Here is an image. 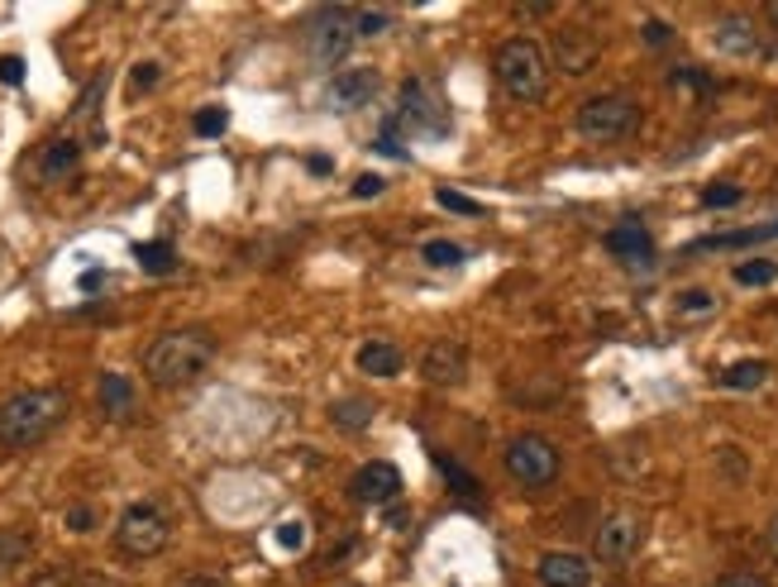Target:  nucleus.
I'll return each mask as SVG.
<instances>
[{"label":"nucleus","instance_id":"f257e3e1","mask_svg":"<svg viewBox=\"0 0 778 587\" xmlns=\"http://www.w3.org/2000/svg\"><path fill=\"white\" fill-rule=\"evenodd\" d=\"M68 391L62 387H30V391H15L10 401H0V445L5 449H30L38 445L44 435L62 425L68 415Z\"/></svg>","mask_w":778,"mask_h":587},{"label":"nucleus","instance_id":"f03ea898","mask_svg":"<svg viewBox=\"0 0 778 587\" xmlns=\"http://www.w3.org/2000/svg\"><path fill=\"white\" fill-rule=\"evenodd\" d=\"M210 363H216V339L206 330H167L158 334L143 354V373L153 377V387H191Z\"/></svg>","mask_w":778,"mask_h":587},{"label":"nucleus","instance_id":"7ed1b4c3","mask_svg":"<svg viewBox=\"0 0 778 587\" xmlns=\"http://www.w3.org/2000/svg\"><path fill=\"white\" fill-rule=\"evenodd\" d=\"M492 72L507 96L525 101V106H531V101H545V91H549V58L535 38H507L492 58Z\"/></svg>","mask_w":778,"mask_h":587},{"label":"nucleus","instance_id":"20e7f679","mask_svg":"<svg viewBox=\"0 0 778 587\" xmlns=\"http://www.w3.org/2000/svg\"><path fill=\"white\" fill-rule=\"evenodd\" d=\"M167 540H173V516H167L158 502H135L120 512V520H115V550L129 554V559L163 554Z\"/></svg>","mask_w":778,"mask_h":587},{"label":"nucleus","instance_id":"39448f33","mask_svg":"<svg viewBox=\"0 0 778 587\" xmlns=\"http://www.w3.org/2000/svg\"><path fill=\"white\" fill-rule=\"evenodd\" d=\"M578 134L592 139V143H612V139H626L630 129L640 125V106L626 96V91H606V96H592L578 106Z\"/></svg>","mask_w":778,"mask_h":587},{"label":"nucleus","instance_id":"423d86ee","mask_svg":"<svg viewBox=\"0 0 778 587\" xmlns=\"http://www.w3.org/2000/svg\"><path fill=\"white\" fill-rule=\"evenodd\" d=\"M353 38H359V24H353V10L349 5L315 10L311 24H306V54H311L315 68H335V62L349 58Z\"/></svg>","mask_w":778,"mask_h":587},{"label":"nucleus","instance_id":"0eeeda50","mask_svg":"<svg viewBox=\"0 0 778 587\" xmlns=\"http://www.w3.org/2000/svg\"><path fill=\"white\" fill-rule=\"evenodd\" d=\"M502 463H507V473L521 482V488H549L554 478H559V449L549 445L545 435H516L507 445L502 454Z\"/></svg>","mask_w":778,"mask_h":587},{"label":"nucleus","instance_id":"6e6552de","mask_svg":"<svg viewBox=\"0 0 778 587\" xmlns=\"http://www.w3.org/2000/svg\"><path fill=\"white\" fill-rule=\"evenodd\" d=\"M397 120L406 129H420V134L440 139V134H450V101L440 96V86H434V82L416 77V82L402 86V115H397Z\"/></svg>","mask_w":778,"mask_h":587},{"label":"nucleus","instance_id":"1a4fd4ad","mask_svg":"<svg viewBox=\"0 0 778 587\" xmlns=\"http://www.w3.org/2000/svg\"><path fill=\"white\" fill-rule=\"evenodd\" d=\"M640 540H645V520L636 512H612L592 535V554L602 564H626V559H636Z\"/></svg>","mask_w":778,"mask_h":587},{"label":"nucleus","instance_id":"9d476101","mask_svg":"<svg viewBox=\"0 0 778 587\" xmlns=\"http://www.w3.org/2000/svg\"><path fill=\"white\" fill-rule=\"evenodd\" d=\"M378 86H382L378 68H345V72L329 77V86H325V106L335 110V115H349V110L368 106V101L378 96Z\"/></svg>","mask_w":778,"mask_h":587},{"label":"nucleus","instance_id":"9b49d317","mask_svg":"<svg viewBox=\"0 0 778 587\" xmlns=\"http://www.w3.org/2000/svg\"><path fill=\"white\" fill-rule=\"evenodd\" d=\"M420 377L430 387H464L468 377V349L458 339H434V344L420 354Z\"/></svg>","mask_w":778,"mask_h":587},{"label":"nucleus","instance_id":"f8f14e48","mask_svg":"<svg viewBox=\"0 0 778 587\" xmlns=\"http://www.w3.org/2000/svg\"><path fill=\"white\" fill-rule=\"evenodd\" d=\"M397 492H402V473H397V463H363L359 473L349 478V497L359 502V506H392L397 502Z\"/></svg>","mask_w":778,"mask_h":587},{"label":"nucleus","instance_id":"ddd939ff","mask_svg":"<svg viewBox=\"0 0 778 587\" xmlns=\"http://www.w3.org/2000/svg\"><path fill=\"white\" fill-rule=\"evenodd\" d=\"M535 578H539V587H588L592 583V564L583 554L549 550V554H539Z\"/></svg>","mask_w":778,"mask_h":587},{"label":"nucleus","instance_id":"4468645a","mask_svg":"<svg viewBox=\"0 0 778 587\" xmlns=\"http://www.w3.org/2000/svg\"><path fill=\"white\" fill-rule=\"evenodd\" d=\"M711 44H717L727 58H759V34H755V24H750L745 15L721 20L717 30H711Z\"/></svg>","mask_w":778,"mask_h":587},{"label":"nucleus","instance_id":"2eb2a0df","mask_svg":"<svg viewBox=\"0 0 778 587\" xmlns=\"http://www.w3.org/2000/svg\"><path fill=\"white\" fill-rule=\"evenodd\" d=\"M606 249H612L616 258H626V263H650L654 239H650V230H645L640 220H622V225L606 234Z\"/></svg>","mask_w":778,"mask_h":587},{"label":"nucleus","instance_id":"dca6fc26","mask_svg":"<svg viewBox=\"0 0 778 587\" xmlns=\"http://www.w3.org/2000/svg\"><path fill=\"white\" fill-rule=\"evenodd\" d=\"M353 363H359L363 377H397L406 354L392 339H368V344H359V354H353Z\"/></svg>","mask_w":778,"mask_h":587},{"label":"nucleus","instance_id":"f3484780","mask_svg":"<svg viewBox=\"0 0 778 587\" xmlns=\"http://www.w3.org/2000/svg\"><path fill=\"white\" fill-rule=\"evenodd\" d=\"M592 62H597V38H592L588 30H564L559 34V72L583 77Z\"/></svg>","mask_w":778,"mask_h":587},{"label":"nucleus","instance_id":"a211bd4d","mask_svg":"<svg viewBox=\"0 0 778 587\" xmlns=\"http://www.w3.org/2000/svg\"><path fill=\"white\" fill-rule=\"evenodd\" d=\"M101 407H105V415L125 421V415L135 411V383H129L125 373H101Z\"/></svg>","mask_w":778,"mask_h":587},{"label":"nucleus","instance_id":"6ab92c4d","mask_svg":"<svg viewBox=\"0 0 778 587\" xmlns=\"http://www.w3.org/2000/svg\"><path fill=\"white\" fill-rule=\"evenodd\" d=\"M329 421H335V430H345V435H359V430H368V421H373V401L339 397L335 407H329Z\"/></svg>","mask_w":778,"mask_h":587},{"label":"nucleus","instance_id":"aec40b11","mask_svg":"<svg viewBox=\"0 0 778 587\" xmlns=\"http://www.w3.org/2000/svg\"><path fill=\"white\" fill-rule=\"evenodd\" d=\"M764 239H778V220H774V225L741 230V234H711V239H697V244H688V254H707V249H741V244H764Z\"/></svg>","mask_w":778,"mask_h":587},{"label":"nucleus","instance_id":"412c9836","mask_svg":"<svg viewBox=\"0 0 778 587\" xmlns=\"http://www.w3.org/2000/svg\"><path fill=\"white\" fill-rule=\"evenodd\" d=\"M764 383H769V363L764 359H741L721 373V387H731V391H755Z\"/></svg>","mask_w":778,"mask_h":587},{"label":"nucleus","instance_id":"4be33fe9","mask_svg":"<svg viewBox=\"0 0 778 587\" xmlns=\"http://www.w3.org/2000/svg\"><path fill=\"white\" fill-rule=\"evenodd\" d=\"M77 163H82V143H72V139H58V143H48L44 149V177L48 181L68 177Z\"/></svg>","mask_w":778,"mask_h":587},{"label":"nucleus","instance_id":"5701e85b","mask_svg":"<svg viewBox=\"0 0 778 587\" xmlns=\"http://www.w3.org/2000/svg\"><path fill=\"white\" fill-rule=\"evenodd\" d=\"M135 258L143 263V272H153V278H163V272L177 268V258H173L167 244H135Z\"/></svg>","mask_w":778,"mask_h":587},{"label":"nucleus","instance_id":"b1692460","mask_svg":"<svg viewBox=\"0 0 778 587\" xmlns=\"http://www.w3.org/2000/svg\"><path fill=\"white\" fill-rule=\"evenodd\" d=\"M30 559V535H20V530H0V573L5 568H15Z\"/></svg>","mask_w":778,"mask_h":587},{"label":"nucleus","instance_id":"393cba45","mask_svg":"<svg viewBox=\"0 0 778 587\" xmlns=\"http://www.w3.org/2000/svg\"><path fill=\"white\" fill-rule=\"evenodd\" d=\"M778 278V263L769 258H750V263H735V282L741 286H769Z\"/></svg>","mask_w":778,"mask_h":587},{"label":"nucleus","instance_id":"a878e982","mask_svg":"<svg viewBox=\"0 0 778 587\" xmlns=\"http://www.w3.org/2000/svg\"><path fill=\"white\" fill-rule=\"evenodd\" d=\"M191 129H196L201 139L225 134V129H230V110H225V106H201V110H196V120H191Z\"/></svg>","mask_w":778,"mask_h":587},{"label":"nucleus","instance_id":"bb28decb","mask_svg":"<svg viewBox=\"0 0 778 587\" xmlns=\"http://www.w3.org/2000/svg\"><path fill=\"white\" fill-rule=\"evenodd\" d=\"M420 254H426L430 268H454V263H464V249H458V244H450V239H430Z\"/></svg>","mask_w":778,"mask_h":587},{"label":"nucleus","instance_id":"cd10ccee","mask_svg":"<svg viewBox=\"0 0 778 587\" xmlns=\"http://www.w3.org/2000/svg\"><path fill=\"white\" fill-rule=\"evenodd\" d=\"M353 24H359V38H378L392 24V10H353Z\"/></svg>","mask_w":778,"mask_h":587},{"label":"nucleus","instance_id":"c85d7f7f","mask_svg":"<svg viewBox=\"0 0 778 587\" xmlns=\"http://www.w3.org/2000/svg\"><path fill=\"white\" fill-rule=\"evenodd\" d=\"M434 201H440L444 211H454V215H483V206H478V201H468V196H458V191H450V187L434 191Z\"/></svg>","mask_w":778,"mask_h":587},{"label":"nucleus","instance_id":"c756f323","mask_svg":"<svg viewBox=\"0 0 778 587\" xmlns=\"http://www.w3.org/2000/svg\"><path fill=\"white\" fill-rule=\"evenodd\" d=\"M272 540H277V550H292V554H297L301 544H306V526H301V520H282Z\"/></svg>","mask_w":778,"mask_h":587},{"label":"nucleus","instance_id":"7c9ffc66","mask_svg":"<svg viewBox=\"0 0 778 587\" xmlns=\"http://www.w3.org/2000/svg\"><path fill=\"white\" fill-rule=\"evenodd\" d=\"M735 201H741V187H731V181H717V187L702 191V206H711V211L717 206H735Z\"/></svg>","mask_w":778,"mask_h":587},{"label":"nucleus","instance_id":"2f4dec72","mask_svg":"<svg viewBox=\"0 0 778 587\" xmlns=\"http://www.w3.org/2000/svg\"><path fill=\"white\" fill-rule=\"evenodd\" d=\"M711 306H717V296H711V292H683V296H678V310H683V316H707Z\"/></svg>","mask_w":778,"mask_h":587},{"label":"nucleus","instance_id":"473e14b6","mask_svg":"<svg viewBox=\"0 0 778 587\" xmlns=\"http://www.w3.org/2000/svg\"><path fill=\"white\" fill-rule=\"evenodd\" d=\"M434 463H440V468H444V473H450V478H454V488H458V492H464V497H473V492H478V482H473V478H468V473H464V468H458L454 459H444V454H434Z\"/></svg>","mask_w":778,"mask_h":587},{"label":"nucleus","instance_id":"72a5a7b5","mask_svg":"<svg viewBox=\"0 0 778 587\" xmlns=\"http://www.w3.org/2000/svg\"><path fill=\"white\" fill-rule=\"evenodd\" d=\"M24 72H30V68H24L20 54H0V82H5V86H20Z\"/></svg>","mask_w":778,"mask_h":587},{"label":"nucleus","instance_id":"f704fd0d","mask_svg":"<svg viewBox=\"0 0 778 587\" xmlns=\"http://www.w3.org/2000/svg\"><path fill=\"white\" fill-rule=\"evenodd\" d=\"M158 77H163V68H158V62H139L129 82H135V91H153V86H158Z\"/></svg>","mask_w":778,"mask_h":587},{"label":"nucleus","instance_id":"c9c22d12","mask_svg":"<svg viewBox=\"0 0 778 587\" xmlns=\"http://www.w3.org/2000/svg\"><path fill=\"white\" fill-rule=\"evenodd\" d=\"M378 153H387V159H406V149L397 143V120H392V125L378 134Z\"/></svg>","mask_w":778,"mask_h":587},{"label":"nucleus","instance_id":"e433bc0d","mask_svg":"<svg viewBox=\"0 0 778 587\" xmlns=\"http://www.w3.org/2000/svg\"><path fill=\"white\" fill-rule=\"evenodd\" d=\"M382 187H387V181H382L378 173H363L359 181H353V196H359V201H373V196H378Z\"/></svg>","mask_w":778,"mask_h":587},{"label":"nucleus","instance_id":"4c0bfd02","mask_svg":"<svg viewBox=\"0 0 778 587\" xmlns=\"http://www.w3.org/2000/svg\"><path fill=\"white\" fill-rule=\"evenodd\" d=\"M669 38H674V30H669L664 20H650V24H645V44H650V48H664Z\"/></svg>","mask_w":778,"mask_h":587},{"label":"nucleus","instance_id":"58836bf2","mask_svg":"<svg viewBox=\"0 0 778 587\" xmlns=\"http://www.w3.org/2000/svg\"><path fill=\"white\" fill-rule=\"evenodd\" d=\"M711 587H769L759 578V573H727V578H717Z\"/></svg>","mask_w":778,"mask_h":587},{"label":"nucleus","instance_id":"ea45409f","mask_svg":"<svg viewBox=\"0 0 778 587\" xmlns=\"http://www.w3.org/2000/svg\"><path fill=\"white\" fill-rule=\"evenodd\" d=\"M68 526H72L77 535H86L91 526H96V512H91V506H72V512H68Z\"/></svg>","mask_w":778,"mask_h":587},{"label":"nucleus","instance_id":"a19ab883","mask_svg":"<svg viewBox=\"0 0 778 587\" xmlns=\"http://www.w3.org/2000/svg\"><path fill=\"white\" fill-rule=\"evenodd\" d=\"M177 587H225V583H220L216 573H191V578H182Z\"/></svg>","mask_w":778,"mask_h":587},{"label":"nucleus","instance_id":"79ce46f5","mask_svg":"<svg viewBox=\"0 0 778 587\" xmlns=\"http://www.w3.org/2000/svg\"><path fill=\"white\" fill-rule=\"evenodd\" d=\"M306 167H311V173H315V177H325V173H335V163H329V159H325V153H311V159H306Z\"/></svg>","mask_w":778,"mask_h":587},{"label":"nucleus","instance_id":"37998d69","mask_svg":"<svg viewBox=\"0 0 778 587\" xmlns=\"http://www.w3.org/2000/svg\"><path fill=\"white\" fill-rule=\"evenodd\" d=\"M764 544H769V554L778 559V516L769 520V530H764Z\"/></svg>","mask_w":778,"mask_h":587},{"label":"nucleus","instance_id":"c03bdc74","mask_svg":"<svg viewBox=\"0 0 778 587\" xmlns=\"http://www.w3.org/2000/svg\"><path fill=\"white\" fill-rule=\"evenodd\" d=\"M105 282V272L101 268H91V272H82V292H91V286H101Z\"/></svg>","mask_w":778,"mask_h":587},{"label":"nucleus","instance_id":"a18cd8bd","mask_svg":"<svg viewBox=\"0 0 778 587\" xmlns=\"http://www.w3.org/2000/svg\"><path fill=\"white\" fill-rule=\"evenodd\" d=\"M764 15H769V20L778 24V0H769V5H764Z\"/></svg>","mask_w":778,"mask_h":587},{"label":"nucleus","instance_id":"49530a36","mask_svg":"<svg viewBox=\"0 0 778 587\" xmlns=\"http://www.w3.org/2000/svg\"><path fill=\"white\" fill-rule=\"evenodd\" d=\"M339 587H353V583H339Z\"/></svg>","mask_w":778,"mask_h":587}]
</instances>
